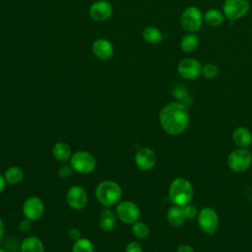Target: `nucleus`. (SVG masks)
I'll list each match as a JSON object with an SVG mask.
<instances>
[{"label":"nucleus","mask_w":252,"mask_h":252,"mask_svg":"<svg viewBox=\"0 0 252 252\" xmlns=\"http://www.w3.org/2000/svg\"><path fill=\"white\" fill-rule=\"evenodd\" d=\"M252 163L251 152L244 148L232 150L227 157V165L230 170L236 173L246 171Z\"/></svg>","instance_id":"obj_5"},{"label":"nucleus","mask_w":252,"mask_h":252,"mask_svg":"<svg viewBox=\"0 0 252 252\" xmlns=\"http://www.w3.org/2000/svg\"><path fill=\"white\" fill-rule=\"evenodd\" d=\"M72 252H94L93 242L86 237H81L74 241L72 246Z\"/></svg>","instance_id":"obj_25"},{"label":"nucleus","mask_w":252,"mask_h":252,"mask_svg":"<svg viewBox=\"0 0 252 252\" xmlns=\"http://www.w3.org/2000/svg\"><path fill=\"white\" fill-rule=\"evenodd\" d=\"M132 232L139 239H145L150 234V228L147 223L141 220H137L132 224Z\"/></svg>","instance_id":"obj_26"},{"label":"nucleus","mask_w":252,"mask_h":252,"mask_svg":"<svg viewBox=\"0 0 252 252\" xmlns=\"http://www.w3.org/2000/svg\"><path fill=\"white\" fill-rule=\"evenodd\" d=\"M73 167L71 166V164H62L59 169H58V175L63 178V179H66V178H69L72 173H73Z\"/></svg>","instance_id":"obj_30"},{"label":"nucleus","mask_w":252,"mask_h":252,"mask_svg":"<svg viewBox=\"0 0 252 252\" xmlns=\"http://www.w3.org/2000/svg\"><path fill=\"white\" fill-rule=\"evenodd\" d=\"M112 6L106 0H97L94 2L89 10L90 17L95 22H103L112 15Z\"/></svg>","instance_id":"obj_14"},{"label":"nucleus","mask_w":252,"mask_h":252,"mask_svg":"<svg viewBox=\"0 0 252 252\" xmlns=\"http://www.w3.org/2000/svg\"><path fill=\"white\" fill-rule=\"evenodd\" d=\"M94 55L100 60H108L114 54V46L106 38H97L94 41L93 46Z\"/></svg>","instance_id":"obj_15"},{"label":"nucleus","mask_w":252,"mask_h":252,"mask_svg":"<svg viewBox=\"0 0 252 252\" xmlns=\"http://www.w3.org/2000/svg\"><path fill=\"white\" fill-rule=\"evenodd\" d=\"M70 164L75 171L82 174H89L95 169L96 160L91 153L86 151H78L72 154Z\"/></svg>","instance_id":"obj_6"},{"label":"nucleus","mask_w":252,"mask_h":252,"mask_svg":"<svg viewBox=\"0 0 252 252\" xmlns=\"http://www.w3.org/2000/svg\"><path fill=\"white\" fill-rule=\"evenodd\" d=\"M158 120L165 133L171 136H177L187 129L190 115L185 104L180 101H174L165 104L160 109Z\"/></svg>","instance_id":"obj_1"},{"label":"nucleus","mask_w":252,"mask_h":252,"mask_svg":"<svg viewBox=\"0 0 252 252\" xmlns=\"http://www.w3.org/2000/svg\"><path fill=\"white\" fill-rule=\"evenodd\" d=\"M116 214H114L110 209H103L98 217V225L101 230L109 232L114 229L116 224Z\"/></svg>","instance_id":"obj_17"},{"label":"nucleus","mask_w":252,"mask_h":252,"mask_svg":"<svg viewBox=\"0 0 252 252\" xmlns=\"http://www.w3.org/2000/svg\"><path fill=\"white\" fill-rule=\"evenodd\" d=\"M251 156H252V151H251Z\"/></svg>","instance_id":"obj_38"},{"label":"nucleus","mask_w":252,"mask_h":252,"mask_svg":"<svg viewBox=\"0 0 252 252\" xmlns=\"http://www.w3.org/2000/svg\"><path fill=\"white\" fill-rule=\"evenodd\" d=\"M31 227H32V220H28V219H26V218H25V220H23L21 221V223H20V225H19V228H20V230H21L22 232H27V231H29V230L31 229Z\"/></svg>","instance_id":"obj_32"},{"label":"nucleus","mask_w":252,"mask_h":252,"mask_svg":"<svg viewBox=\"0 0 252 252\" xmlns=\"http://www.w3.org/2000/svg\"><path fill=\"white\" fill-rule=\"evenodd\" d=\"M202 65L201 63L191 57L184 58L179 61L177 65L178 75L185 80H194L201 75Z\"/></svg>","instance_id":"obj_10"},{"label":"nucleus","mask_w":252,"mask_h":252,"mask_svg":"<svg viewBox=\"0 0 252 252\" xmlns=\"http://www.w3.org/2000/svg\"><path fill=\"white\" fill-rule=\"evenodd\" d=\"M142 37L150 44H157L162 40L163 34L161 31L156 27H147L142 32Z\"/></svg>","instance_id":"obj_24"},{"label":"nucleus","mask_w":252,"mask_h":252,"mask_svg":"<svg viewBox=\"0 0 252 252\" xmlns=\"http://www.w3.org/2000/svg\"><path fill=\"white\" fill-rule=\"evenodd\" d=\"M53 158L59 162H66L71 158L72 153L68 144L64 142H57L53 145L51 150Z\"/></svg>","instance_id":"obj_19"},{"label":"nucleus","mask_w":252,"mask_h":252,"mask_svg":"<svg viewBox=\"0 0 252 252\" xmlns=\"http://www.w3.org/2000/svg\"><path fill=\"white\" fill-rule=\"evenodd\" d=\"M68 235H69L70 239H72L73 241H76V240H78L79 238L82 237V236H81V231H80V229L77 228V227H72V228L69 230Z\"/></svg>","instance_id":"obj_33"},{"label":"nucleus","mask_w":252,"mask_h":252,"mask_svg":"<svg viewBox=\"0 0 252 252\" xmlns=\"http://www.w3.org/2000/svg\"><path fill=\"white\" fill-rule=\"evenodd\" d=\"M6 180H5V178H4V175H2L1 173H0V194L1 193H3V191L5 190V188H6Z\"/></svg>","instance_id":"obj_35"},{"label":"nucleus","mask_w":252,"mask_h":252,"mask_svg":"<svg viewBox=\"0 0 252 252\" xmlns=\"http://www.w3.org/2000/svg\"><path fill=\"white\" fill-rule=\"evenodd\" d=\"M134 160L139 169L149 171L153 169L157 163V155L152 149L145 147L136 153Z\"/></svg>","instance_id":"obj_13"},{"label":"nucleus","mask_w":252,"mask_h":252,"mask_svg":"<svg viewBox=\"0 0 252 252\" xmlns=\"http://www.w3.org/2000/svg\"><path fill=\"white\" fill-rule=\"evenodd\" d=\"M44 213V204L36 196L28 197L23 204V214L26 219L34 221L39 220Z\"/></svg>","instance_id":"obj_11"},{"label":"nucleus","mask_w":252,"mask_h":252,"mask_svg":"<svg viewBox=\"0 0 252 252\" xmlns=\"http://www.w3.org/2000/svg\"><path fill=\"white\" fill-rule=\"evenodd\" d=\"M66 201L70 208L76 211H80L84 209L87 205V192L83 187L79 185H74L68 189L66 194Z\"/></svg>","instance_id":"obj_12"},{"label":"nucleus","mask_w":252,"mask_h":252,"mask_svg":"<svg viewBox=\"0 0 252 252\" xmlns=\"http://www.w3.org/2000/svg\"><path fill=\"white\" fill-rule=\"evenodd\" d=\"M168 196L175 206L183 207L189 204L194 196L192 183L185 177H176L169 185Z\"/></svg>","instance_id":"obj_2"},{"label":"nucleus","mask_w":252,"mask_h":252,"mask_svg":"<svg viewBox=\"0 0 252 252\" xmlns=\"http://www.w3.org/2000/svg\"><path fill=\"white\" fill-rule=\"evenodd\" d=\"M4 230H5V227H4V222L2 220V219L0 218V240L2 239L3 235H4Z\"/></svg>","instance_id":"obj_36"},{"label":"nucleus","mask_w":252,"mask_h":252,"mask_svg":"<svg viewBox=\"0 0 252 252\" xmlns=\"http://www.w3.org/2000/svg\"><path fill=\"white\" fill-rule=\"evenodd\" d=\"M176 252H195L194 248L188 244H181L177 247Z\"/></svg>","instance_id":"obj_34"},{"label":"nucleus","mask_w":252,"mask_h":252,"mask_svg":"<svg viewBox=\"0 0 252 252\" xmlns=\"http://www.w3.org/2000/svg\"><path fill=\"white\" fill-rule=\"evenodd\" d=\"M197 221L201 230L209 235L215 234L220 224L219 215L211 207H204L199 211Z\"/></svg>","instance_id":"obj_7"},{"label":"nucleus","mask_w":252,"mask_h":252,"mask_svg":"<svg viewBox=\"0 0 252 252\" xmlns=\"http://www.w3.org/2000/svg\"><path fill=\"white\" fill-rule=\"evenodd\" d=\"M96 200L104 207H112L118 204L122 197V189L118 183L104 180L97 184L94 190Z\"/></svg>","instance_id":"obj_3"},{"label":"nucleus","mask_w":252,"mask_h":252,"mask_svg":"<svg viewBox=\"0 0 252 252\" xmlns=\"http://www.w3.org/2000/svg\"><path fill=\"white\" fill-rule=\"evenodd\" d=\"M250 9L248 0H224L222 13L229 21H237L247 15Z\"/></svg>","instance_id":"obj_8"},{"label":"nucleus","mask_w":252,"mask_h":252,"mask_svg":"<svg viewBox=\"0 0 252 252\" xmlns=\"http://www.w3.org/2000/svg\"><path fill=\"white\" fill-rule=\"evenodd\" d=\"M199 45V36L196 32H187L180 40V48L185 53H191Z\"/></svg>","instance_id":"obj_22"},{"label":"nucleus","mask_w":252,"mask_h":252,"mask_svg":"<svg viewBox=\"0 0 252 252\" xmlns=\"http://www.w3.org/2000/svg\"><path fill=\"white\" fill-rule=\"evenodd\" d=\"M0 252H7V251H6L5 249H3V248H1V247H0Z\"/></svg>","instance_id":"obj_37"},{"label":"nucleus","mask_w":252,"mask_h":252,"mask_svg":"<svg viewBox=\"0 0 252 252\" xmlns=\"http://www.w3.org/2000/svg\"><path fill=\"white\" fill-rule=\"evenodd\" d=\"M224 15L222 11L217 8H210L204 14V22L210 27H219L224 21Z\"/></svg>","instance_id":"obj_21"},{"label":"nucleus","mask_w":252,"mask_h":252,"mask_svg":"<svg viewBox=\"0 0 252 252\" xmlns=\"http://www.w3.org/2000/svg\"><path fill=\"white\" fill-rule=\"evenodd\" d=\"M4 178L6 182L10 185H17L24 179V171L21 167L17 165H12L8 167L4 173Z\"/></svg>","instance_id":"obj_23"},{"label":"nucleus","mask_w":252,"mask_h":252,"mask_svg":"<svg viewBox=\"0 0 252 252\" xmlns=\"http://www.w3.org/2000/svg\"><path fill=\"white\" fill-rule=\"evenodd\" d=\"M219 72H220L219 67L212 62H208L205 65H203L201 70V74L208 80H213L217 78L219 75Z\"/></svg>","instance_id":"obj_27"},{"label":"nucleus","mask_w":252,"mask_h":252,"mask_svg":"<svg viewBox=\"0 0 252 252\" xmlns=\"http://www.w3.org/2000/svg\"><path fill=\"white\" fill-rule=\"evenodd\" d=\"M166 220H167V222L173 227L181 226L186 220L183 207L175 206V205L170 207L166 212Z\"/></svg>","instance_id":"obj_18"},{"label":"nucleus","mask_w":252,"mask_h":252,"mask_svg":"<svg viewBox=\"0 0 252 252\" xmlns=\"http://www.w3.org/2000/svg\"><path fill=\"white\" fill-rule=\"evenodd\" d=\"M21 252H44V245L38 237L28 236L21 243Z\"/></svg>","instance_id":"obj_20"},{"label":"nucleus","mask_w":252,"mask_h":252,"mask_svg":"<svg viewBox=\"0 0 252 252\" xmlns=\"http://www.w3.org/2000/svg\"><path fill=\"white\" fill-rule=\"evenodd\" d=\"M125 252H144L142 245L137 241L129 242L125 247Z\"/></svg>","instance_id":"obj_31"},{"label":"nucleus","mask_w":252,"mask_h":252,"mask_svg":"<svg viewBox=\"0 0 252 252\" xmlns=\"http://www.w3.org/2000/svg\"><path fill=\"white\" fill-rule=\"evenodd\" d=\"M179 23L185 32H197L203 26L204 14L197 6H188L182 11Z\"/></svg>","instance_id":"obj_4"},{"label":"nucleus","mask_w":252,"mask_h":252,"mask_svg":"<svg viewBox=\"0 0 252 252\" xmlns=\"http://www.w3.org/2000/svg\"><path fill=\"white\" fill-rule=\"evenodd\" d=\"M116 217L126 224H133L139 220L141 212L137 204L132 201H121L115 210Z\"/></svg>","instance_id":"obj_9"},{"label":"nucleus","mask_w":252,"mask_h":252,"mask_svg":"<svg viewBox=\"0 0 252 252\" xmlns=\"http://www.w3.org/2000/svg\"><path fill=\"white\" fill-rule=\"evenodd\" d=\"M232 141L237 148L247 149L252 144V133L247 127H236L232 132Z\"/></svg>","instance_id":"obj_16"},{"label":"nucleus","mask_w":252,"mask_h":252,"mask_svg":"<svg viewBox=\"0 0 252 252\" xmlns=\"http://www.w3.org/2000/svg\"><path fill=\"white\" fill-rule=\"evenodd\" d=\"M183 211H184V215L186 220H194L197 218L199 211L196 209L195 206L191 205L190 203L183 206Z\"/></svg>","instance_id":"obj_29"},{"label":"nucleus","mask_w":252,"mask_h":252,"mask_svg":"<svg viewBox=\"0 0 252 252\" xmlns=\"http://www.w3.org/2000/svg\"><path fill=\"white\" fill-rule=\"evenodd\" d=\"M173 94H174L175 97L180 100V102H182L183 104H185V105L187 106L186 99H188V98H190V97L188 96L187 92H186V90H185L183 87H181V86H176V87L174 88ZM187 107H188V106H187Z\"/></svg>","instance_id":"obj_28"}]
</instances>
